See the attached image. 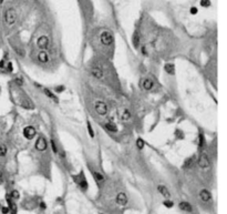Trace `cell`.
Wrapping results in <instances>:
<instances>
[{
  "instance_id": "6da1fadb",
  "label": "cell",
  "mask_w": 227,
  "mask_h": 214,
  "mask_svg": "<svg viewBox=\"0 0 227 214\" xmlns=\"http://www.w3.org/2000/svg\"><path fill=\"white\" fill-rule=\"evenodd\" d=\"M113 35H112V32L109 31V30H104V31H102L100 33V42H101L103 46H105V47H109V46H111V44L113 43Z\"/></svg>"
},
{
  "instance_id": "7a4b0ae2",
  "label": "cell",
  "mask_w": 227,
  "mask_h": 214,
  "mask_svg": "<svg viewBox=\"0 0 227 214\" xmlns=\"http://www.w3.org/2000/svg\"><path fill=\"white\" fill-rule=\"evenodd\" d=\"M16 20H17V11L13 8L7 9L6 12H5V21H6L7 26L11 27L12 25H14Z\"/></svg>"
},
{
  "instance_id": "3957f363",
  "label": "cell",
  "mask_w": 227,
  "mask_h": 214,
  "mask_svg": "<svg viewBox=\"0 0 227 214\" xmlns=\"http://www.w3.org/2000/svg\"><path fill=\"white\" fill-rule=\"evenodd\" d=\"M94 109L95 112L99 115H101V117L107 115V112H109V107H107V104L104 101H96L94 103Z\"/></svg>"
},
{
  "instance_id": "277c9868",
  "label": "cell",
  "mask_w": 227,
  "mask_h": 214,
  "mask_svg": "<svg viewBox=\"0 0 227 214\" xmlns=\"http://www.w3.org/2000/svg\"><path fill=\"white\" fill-rule=\"evenodd\" d=\"M198 166H199L201 170H204V171L208 170L210 168V162H209V159H208L207 154L203 153V154L199 155V157H198Z\"/></svg>"
},
{
  "instance_id": "5b68a950",
  "label": "cell",
  "mask_w": 227,
  "mask_h": 214,
  "mask_svg": "<svg viewBox=\"0 0 227 214\" xmlns=\"http://www.w3.org/2000/svg\"><path fill=\"white\" fill-rule=\"evenodd\" d=\"M34 148H36V150L39 152H43L47 150V148H48V142H47V140H45V138H44L43 135L38 137L37 141H36V144H34Z\"/></svg>"
},
{
  "instance_id": "8992f818",
  "label": "cell",
  "mask_w": 227,
  "mask_h": 214,
  "mask_svg": "<svg viewBox=\"0 0 227 214\" xmlns=\"http://www.w3.org/2000/svg\"><path fill=\"white\" fill-rule=\"evenodd\" d=\"M36 133H37L36 129L31 126H25V129H23V137L25 139H28V140H32V139L36 137Z\"/></svg>"
},
{
  "instance_id": "52a82bcc",
  "label": "cell",
  "mask_w": 227,
  "mask_h": 214,
  "mask_svg": "<svg viewBox=\"0 0 227 214\" xmlns=\"http://www.w3.org/2000/svg\"><path fill=\"white\" fill-rule=\"evenodd\" d=\"M37 46H38V48L40 50L47 49L48 46H49V38H48L47 36H41V37H39L38 40H37Z\"/></svg>"
},
{
  "instance_id": "ba28073f",
  "label": "cell",
  "mask_w": 227,
  "mask_h": 214,
  "mask_svg": "<svg viewBox=\"0 0 227 214\" xmlns=\"http://www.w3.org/2000/svg\"><path fill=\"white\" fill-rule=\"evenodd\" d=\"M199 197H201V200L203 202H205V203H207V202L212 201V193L206 189H203L201 190V192H199Z\"/></svg>"
},
{
  "instance_id": "9c48e42d",
  "label": "cell",
  "mask_w": 227,
  "mask_h": 214,
  "mask_svg": "<svg viewBox=\"0 0 227 214\" xmlns=\"http://www.w3.org/2000/svg\"><path fill=\"white\" fill-rule=\"evenodd\" d=\"M115 200H116V203H118L119 205H121V206H124V205L127 204V196H126V194L124 192L118 193Z\"/></svg>"
},
{
  "instance_id": "30bf717a",
  "label": "cell",
  "mask_w": 227,
  "mask_h": 214,
  "mask_svg": "<svg viewBox=\"0 0 227 214\" xmlns=\"http://www.w3.org/2000/svg\"><path fill=\"white\" fill-rule=\"evenodd\" d=\"M37 60H38L40 63H47L49 62V56H48V53L45 52V51L41 50L38 52V55H37Z\"/></svg>"
},
{
  "instance_id": "8fae6325",
  "label": "cell",
  "mask_w": 227,
  "mask_h": 214,
  "mask_svg": "<svg viewBox=\"0 0 227 214\" xmlns=\"http://www.w3.org/2000/svg\"><path fill=\"white\" fill-rule=\"evenodd\" d=\"M153 87H154V82L150 78H145L144 80L142 81V88L144 89V90H146V91L152 90Z\"/></svg>"
},
{
  "instance_id": "7c38bea8",
  "label": "cell",
  "mask_w": 227,
  "mask_h": 214,
  "mask_svg": "<svg viewBox=\"0 0 227 214\" xmlns=\"http://www.w3.org/2000/svg\"><path fill=\"white\" fill-rule=\"evenodd\" d=\"M178 208H181L182 211H184V212H188V213H191V212L193 211V206L189 204L188 202H185V201L180 202V204H178Z\"/></svg>"
},
{
  "instance_id": "4fadbf2b",
  "label": "cell",
  "mask_w": 227,
  "mask_h": 214,
  "mask_svg": "<svg viewBox=\"0 0 227 214\" xmlns=\"http://www.w3.org/2000/svg\"><path fill=\"white\" fill-rule=\"evenodd\" d=\"M91 73H92V76L94 77V78L99 79V80L103 79V71L100 68H98V67H93L91 69Z\"/></svg>"
},
{
  "instance_id": "5bb4252c",
  "label": "cell",
  "mask_w": 227,
  "mask_h": 214,
  "mask_svg": "<svg viewBox=\"0 0 227 214\" xmlns=\"http://www.w3.org/2000/svg\"><path fill=\"white\" fill-rule=\"evenodd\" d=\"M158 191L161 193V194L164 196L165 199H169L171 196V193L170 191H169V189L165 186V185H158Z\"/></svg>"
},
{
  "instance_id": "9a60e30c",
  "label": "cell",
  "mask_w": 227,
  "mask_h": 214,
  "mask_svg": "<svg viewBox=\"0 0 227 214\" xmlns=\"http://www.w3.org/2000/svg\"><path fill=\"white\" fill-rule=\"evenodd\" d=\"M74 179H76V181L78 182V184H79V185H80V186H81L83 190L88 189V182H87V180H85V179H84L82 175H81V177H80V179H79L78 176H76V177H74Z\"/></svg>"
},
{
  "instance_id": "2e32d148",
  "label": "cell",
  "mask_w": 227,
  "mask_h": 214,
  "mask_svg": "<svg viewBox=\"0 0 227 214\" xmlns=\"http://www.w3.org/2000/svg\"><path fill=\"white\" fill-rule=\"evenodd\" d=\"M131 117H132V113L127 109H124L122 111V113H121V119L123 120V121H129V120L131 119Z\"/></svg>"
},
{
  "instance_id": "e0dca14e",
  "label": "cell",
  "mask_w": 227,
  "mask_h": 214,
  "mask_svg": "<svg viewBox=\"0 0 227 214\" xmlns=\"http://www.w3.org/2000/svg\"><path fill=\"white\" fill-rule=\"evenodd\" d=\"M105 128H107L109 131H111V132H118L119 131V129H118V126L114 123V122H107L105 123Z\"/></svg>"
},
{
  "instance_id": "ac0fdd59",
  "label": "cell",
  "mask_w": 227,
  "mask_h": 214,
  "mask_svg": "<svg viewBox=\"0 0 227 214\" xmlns=\"http://www.w3.org/2000/svg\"><path fill=\"white\" fill-rule=\"evenodd\" d=\"M164 70L169 75H174V72H175V66L172 64V63H166L164 66Z\"/></svg>"
},
{
  "instance_id": "d6986e66",
  "label": "cell",
  "mask_w": 227,
  "mask_h": 214,
  "mask_svg": "<svg viewBox=\"0 0 227 214\" xmlns=\"http://www.w3.org/2000/svg\"><path fill=\"white\" fill-rule=\"evenodd\" d=\"M21 107L25 109H33V104L28 99H23L21 101Z\"/></svg>"
},
{
  "instance_id": "ffe728a7",
  "label": "cell",
  "mask_w": 227,
  "mask_h": 214,
  "mask_svg": "<svg viewBox=\"0 0 227 214\" xmlns=\"http://www.w3.org/2000/svg\"><path fill=\"white\" fill-rule=\"evenodd\" d=\"M133 46H134V48H139V44H140V36L138 32H135L134 35H133Z\"/></svg>"
},
{
  "instance_id": "44dd1931",
  "label": "cell",
  "mask_w": 227,
  "mask_h": 214,
  "mask_svg": "<svg viewBox=\"0 0 227 214\" xmlns=\"http://www.w3.org/2000/svg\"><path fill=\"white\" fill-rule=\"evenodd\" d=\"M93 175H94L95 180H96V181H98L99 183H101V182H103V181H104V176L102 175L100 172H96V171H94V172H93Z\"/></svg>"
},
{
  "instance_id": "7402d4cb",
  "label": "cell",
  "mask_w": 227,
  "mask_h": 214,
  "mask_svg": "<svg viewBox=\"0 0 227 214\" xmlns=\"http://www.w3.org/2000/svg\"><path fill=\"white\" fill-rule=\"evenodd\" d=\"M43 91H44V93L47 95V97H48V98H50V99H52V100H54V101H58V98L54 95H53L52 92H51L49 89H44Z\"/></svg>"
},
{
  "instance_id": "603a6c76",
  "label": "cell",
  "mask_w": 227,
  "mask_h": 214,
  "mask_svg": "<svg viewBox=\"0 0 227 214\" xmlns=\"http://www.w3.org/2000/svg\"><path fill=\"white\" fill-rule=\"evenodd\" d=\"M7 152H8V149L5 144H0V157H3L7 155Z\"/></svg>"
},
{
  "instance_id": "cb8c5ba5",
  "label": "cell",
  "mask_w": 227,
  "mask_h": 214,
  "mask_svg": "<svg viewBox=\"0 0 227 214\" xmlns=\"http://www.w3.org/2000/svg\"><path fill=\"white\" fill-rule=\"evenodd\" d=\"M144 140L142 138H139L138 140H136V146H138V149H140V150H142L143 148H144Z\"/></svg>"
},
{
  "instance_id": "d4e9b609",
  "label": "cell",
  "mask_w": 227,
  "mask_h": 214,
  "mask_svg": "<svg viewBox=\"0 0 227 214\" xmlns=\"http://www.w3.org/2000/svg\"><path fill=\"white\" fill-rule=\"evenodd\" d=\"M10 197H11L12 200H18V199L20 197L19 192H18L17 190H12V191H11V193H10Z\"/></svg>"
},
{
  "instance_id": "484cf974",
  "label": "cell",
  "mask_w": 227,
  "mask_h": 214,
  "mask_svg": "<svg viewBox=\"0 0 227 214\" xmlns=\"http://www.w3.org/2000/svg\"><path fill=\"white\" fill-rule=\"evenodd\" d=\"M193 162H194V157H188V159L185 161V163H184V168H189V166L193 164Z\"/></svg>"
},
{
  "instance_id": "4316f807",
  "label": "cell",
  "mask_w": 227,
  "mask_h": 214,
  "mask_svg": "<svg viewBox=\"0 0 227 214\" xmlns=\"http://www.w3.org/2000/svg\"><path fill=\"white\" fill-rule=\"evenodd\" d=\"M204 145H205V139H204L203 133H199V149H203Z\"/></svg>"
},
{
  "instance_id": "83f0119b",
  "label": "cell",
  "mask_w": 227,
  "mask_h": 214,
  "mask_svg": "<svg viewBox=\"0 0 227 214\" xmlns=\"http://www.w3.org/2000/svg\"><path fill=\"white\" fill-rule=\"evenodd\" d=\"M163 204H164V206H166V208H173V205H174V203L172 201H170V200H165L164 202H163Z\"/></svg>"
},
{
  "instance_id": "f1b7e54d",
  "label": "cell",
  "mask_w": 227,
  "mask_h": 214,
  "mask_svg": "<svg viewBox=\"0 0 227 214\" xmlns=\"http://www.w3.org/2000/svg\"><path fill=\"white\" fill-rule=\"evenodd\" d=\"M201 6L204 8H207L210 6V1L209 0H201Z\"/></svg>"
},
{
  "instance_id": "f546056e",
  "label": "cell",
  "mask_w": 227,
  "mask_h": 214,
  "mask_svg": "<svg viewBox=\"0 0 227 214\" xmlns=\"http://www.w3.org/2000/svg\"><path fill=\"white\" fill-rule=\"evenodd\" d=\"M88 130H89V134L91 138H94V133H93V130H92V126L90 124V122H88Z\"/></svg>"
},
{
  "instance_id": "4dcf8cb0",
  "label": "cell",
  "mask_w": 227,
  "mask_h": 214,
  "mask_svg": "<svg viewBox=\"0 0 227 214\" xmlns=\"http://www.w3.org/2000/svg\"><path fill=\"white\" fill-rule=\"evenodd\" d=\"M0 211L2 212V214H8L10 212V208H9V206H1V210H0Z\"/></svg>"
},
{
  "instance_id": "1f68e13d",
  "label": "cell",
  "mask_w": 227,
  "mask_h": 214,
  "mask_svg": "<svg viewBox=\"0 0 227 214\" xmlns=\"http://www.w3.org/2000/svg\"><path fill=\"white\" fill-rule=\"evenodd\" d=\"M51 145H52V150H53V152H54V153H58L57 145H56V143H54V141H53V140H51Z\"/></svg>"
},
{
  "instance_id": "d6a6232c",
  "label": "cell",
  "mask_w": 227,
  "mask_h": 214,
  "mask_svg": "<svg viewBox=\"0 0 227 214\" xmlns=\"http://www.w3.org/2000/svg\"><path fill=\"white\" fill-rule=\"evenodd\" d=\"M191 13H192V14H196V13H197V8L193 7V8L191 9Z\"/></svg>"
},
{
  "instance_id": "836d02e7",
  "label": "cell",
  "mask_w": 227,
  "mask_h": 214,
  "mask_svg": "<svg viewBox=\"0 0 227 214\" xmlns=\"http://www.w3.org/2000/svg\"><path fill=\"white\" fill-rule=\"evenodd\" d=\"M56 90H57V92H62L63 90H64V87H63V86H60V87L56 88Z\"/></svg>"
},
{
  "instance_id": "e575fe53",
  "label": "cell",
  "mask_w": 227,
  "mask_h": 214,
  "mask_svg": "<svg viewBox=\"0 0 227 214\" xmlns=\"http://www.w3.org/2000/svg\"><path fill=\"white\" fill-rule=\"evenodd\" d=\"M8 71H9V72H11V71H12V64H11V62L8 63Z\"/></svg>"
},
{
  "instance_id": "d590c367",
  "label": "cell",
  "mask_w": 227,
  "mask_h": 214,
  "mask_svg": "<svg viewBox=\"0 0 227 214\" xmlns=\"http://www.w3.org/2000/svg\"><path fill=\"white\" fill-rule=\"evenodd\" d=\"M40 208H42V210H44V208H45V204H44L43 202H41V203H40Z\"/></svg>"
},
{
  "instance_id": "8d00e7d4",
  "label": "cell",
  "mask_w": 227,
  "mask_h": 214,
  "mask_svg": "<svg viewBox=\"0 0 227 214\" xmlns=\"http://www.w3.org/2000/svg\"><path fill=\"white\" fill-rule=\"evenodd\" d=\"M0 210H1V205H0Z\"/></svg>"
}]
</instances>
